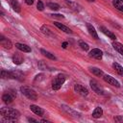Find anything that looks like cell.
I'll list each match as a JSON object with an SVG mask.
<instances>
[{
    "label": "cell",
    "mask_w": 123,
    "mask_h": 123,
    "mask_svg": "<svg viewBox=\"0 0 123 123\" xmlns=\"http://www.w3.org/2000/svg\"><path fill=\"white\" fill-rule=\"evenodd\" d=\"M0 113L2 116H11V117H15L18 118L20 116V112L12 108H2L0 110Z\"/></svg>",
    "instance_id": "1"
},
{
    "label": "cell",
    "mask_w": 123,
    "mask_h": 123,
    "mask_svg": "<svg viewBox=\"0 0 123 123\" xmlns=\"http://www.w3.org/2000/svg\"><path fill=\"white\" fill-rule=\"evenodd\" d=\"M64 81H65V76L63 74H58L52 82V88L54 90H59L63 85Z\"/></svg>",
    "instance_id": "2"
},
{
    "label": "cell",
    "mask_w": 123,
    "mask_h": 123,
    "mask_svg": "<svg viewBox=\"0 0 123 123\" xmlns=\"http://www.w3.org/2000/svg\"><path fill=\"white\" fill-rule=\"evenodd\" d=\"M20 91L22 92L23 95H25L28 99L30 100H33V101H36L37 99V95L36 93V91L34 89H32L31 87H28V86H21L20 87Z\"/></svg>",
    "instance_id": "3"
},
{
    "label": "cell",
    "mask_w": 123,
    "mask_h": 123,
    "mask_svg": "<svg viewBox=\"0 0 123 123\" xmlns=\"http://www.w3.org/2000/svg\"><path fill=\"white\" fill-rule=\"evenodd\" d=\"M16 96V93L13 90H8L2 95V100L5 104H11L13 101V98Z\"/></svg>",
    "instance_id": "4"
},
{
    "label": "cell",
    "mask_w": 123,
    "mask_h": 123,
    "mask_svg": "<svg viewBox=\"0 0 123 123\" xmlns=\"http://www.w3.org/2000/svg\"><path fill=\"white\" fill-rule=\"evenodd\" d=\"M89 85H90L91 89H92L94 92H96L97 94H101V95H103V94L105 93L103 87H102V86H101L95 80H91V81L89 82Z\"/></svg>",
    "instance_id": "5"
},
{
    "label": "cell",
    "mask_w": 123,
    "mask_h": 123,
    "mask_svg": "<svg viewBox=\"0 0 123 123\" xmlns=\"http://www.w3.org/2000/svg\"><path fill=\"white\" fill-rule=\"evenodd\" d=\"M74 90H75L76 93H78L82 96H86L88 94V89L86 86H84L82 85H79V84H76L74 86Z\"/></svg>",
    "instance_id": "6"
},
{
    "label": "cell",
    "mask_w": 123,
    "mask_h": 123,
    "mask_svg": "<svg viewBox=\"0 0 123 123\" xmlns=\"http://www.w3.org/2000/svg\"><path fill=\"white\" fill-rule=\"evenodd\" d=\"M103 79H104L105 82H107L108 84H110V85H111V86H113L115 87H119L120 86L119 82L117 80H115L113 77H111V75H104Z\"/></svg>",
    "instance_id": "7"
},
{
    "label": "cell",
    "mask_w": 123,
    "mask_h": 123,
    "mask_svg": "<svg viewBox=\"0 0 123 123\" xmlns=\"http://www.w3.org/2000/svg\"><path fill=\"white\" fill-rule=\"evenodd\" d=\"M89 57L94 58L96 60H101L103 57V52H102V50H100L98 48H94L91 51H89Z\"/></svg>",
    "instance_id": "8"
},
{
    "label": "cell",
    "mask_w": 123,
    "mask_h": 123,
    "mask_svg": "<svg viewBox=\"0 0 123 123\" xmlns=\"http://www.w3.org/2000/svg\"><path fill=\"white\" fill-rule=\"evenodd\" d=\"M11 76H12V79H16L18 81H23L24 80V74L21 71H18V70L11 71Z\"/></svg>",
    "instance_id": "9"
},
{
    "label": "cell",
    "mask_w": 123,
    "mask_h": 123,
    "mask_svg": "<svg viewBox=\"0 0 123 123\" xmlns=\"http://www.w3.org/2000/svg\"><path fill=\"white\" fill-rule=\"evenodd\" d=\"M15 47H16L18 50H20V51H22V52H24V53H29V52H31L30 46H28L27 44H24V43H19V42H17V43H15Z\"/></svg>",
    "instance_id": "10"
},
{
    "label": "cell",
    "mask_w": 123,
    "mask_h": 123,
    "mask_svg": "<svg viewBox=\"0 0 123 123\" xmlns=\"http://www.w3.org/2000/svg\"><path fill=\"white\" fill-rule=\"evenodd\" d=\"M100 31H101L103 34H105L107 37H109L110 38H111V39H113V40H114V39H116V37H115V35H114L113 33H111V31H109V30H108L106 27H104V26H101V27H100Z\"/></svg>",
    "instance_id": "11"
},
{
    "label": "cell",
    "mask_w": 123,
    "mask_h": 123,
    "mask_svg": "<svg viewBox=\"0 0 123 123\" xmlns=\"http://www.w3.org/2000/svg\"><path fill=\"white\" fill-rule=\"evenodd\" d=\"M30 109H31V111H32L34 113H36L37 115H43V113H44V111H43L40 107H38V106H37V105H31V106H30Z\"/></svg>",
    "instance_id": "12"
},
{
    "label": "cell",
    "mask_w": 123,
    "mask_h": 123,
    "mask_svg": "<svg viewBox=\"0 0 123 123\" xmlns=\"http://www.w3.org/2000/svg\"><path fill=\"white\" fill-rule=\"evenodd\" d=\"M86 28H87V31H88L89 35H90L93 38H95V39H98V38H99V37H98V35H97V33H96L95 29H94V27H93L91 24L87 23V24H86Z\"/></svg>",
    "instance_id": "13"
},
{
    "label": "cell",
    "mask_w": 123,
    "mask_h": 123,
    "mask_svg": "<svg viewBox=\"0 0 123 123\" xmlns=\"http://www.w3.org/2000/svg\"><path fill=\"white\" fill-rule=\"evenodd\" d=\"M54 24H55V26H57L60 30L63 31L64 33H66V34H72V30H71L70 28L66 27L65 25H63V24H62V23H59V22H54Z\"/></svg>",
    "instance_id": "14"
},
{
    "label": "cell",
    "mask_w": 123,
    "mask_h": 123,
    "mask_svg": "<svg viewBox=\"0 0 123 123\" xmlns=\"http://www.w3.org/2000/svg\"><path fill=\"white\" fill-rule=\"evenodd\" d=\"M23 61H24L23 57H22L20 54H18V53H15V54L12 56V62H13L14 64H21V63L23 62Z\"/></svg>",
    "instance_id": "15"
},
{
    "label": "cell",
    "mask_w": 123,
    "mask_h": 123,
    "mask_svg": "<svg viewBox=\"0 0 123 123\" xmlns=\"http://www.w3.org/2000/svg\"><path fill=\"white\" fill-rule=\"evenodd\" d=\"M10 5H11V7L12 8V10L14 12H20L21 8H20V5H19V3H18L17 0H10Z\"/></svg>",
    "instance_id": "16"
},
{
    "label": "cell",
    "mask_w": 123,
    "mask_h": 123,
    "mask_svg": "<svg viewBox=\"0 0 123 123\" xmlns=\"http://www.w3.org/2000/svg\"><path fill=\"white\" fill-rule=\"evenodd\" d=\"M103 115V110L100 107H96L94 111H92V117L94 118H100Z\"/></svg>",
    "instance_id": "17"
},
{
    "label": "cell",
    "mask_w": 123,
    "mask_h": 123,
    "mask_svg": "<svg viewBox=\"0 0 123 123\" xmlns=\"http://www.w3.org/2000/svg\"><path fill=\"white\" fill-rule=\"evenodd\" d=\"M112 47L119 53L123 56V44L120 43V42H117V41H113L112 42Z\"/></svg>",
    "instance_id": "18"
},
{
    "label": "cell",
    "mask_w": 123,
    "mask_h": 123,
    "mask_svg": "<svg viewBox=\"0 0 123 123\" xmlns=\"http://www.w3.org/2000/svg\"><path fill=\"white\" fill-rule=\"evenodd\" d=\"M112 5L118 11L123 12V0H113L112 1Z\"/></svg>",
    "instance_id": "19"
},
{
    "label": "cell",
    "mask_w": 123,
    "mask_h": 123,
    "mask_svg": "<svg viewBox=\"0 0 123 123\" xmlns=\"http://www.w3.org/2000/svg\"><path fill=\"white\" fill-rule=\"evenodd\" d=\"M1 45H2L5 49H11L12 46V43L11 42V40L5 39V38H3V37H2V38H1Z\"/></svg>",
    "instance_id": "20"
},
{
    "label": "cell",
    "mask_w": 123,
    "mask_h": 123,
    "mask_svg": "<svg viewBox=\"0 0 123 123\" xmlns=\"http://www.w3.org/2000/svg\"><path fill=\"white\" fill-rule=\"evenodd\" d=\"M89 70H90V72L92 73V74H94L95 76H103L104 75V73H103V71L100 69V68H97V67H90L89 68Z\"/></svg>",
    "instance_id": "21"
},
{
    "label": "cell",
    "mask_w": 123,
    "mask_h": 123,
    "mask_svg": "<svg viewBox=\"0 0 123 123\" xmlns=\"http://www.w3.org/2000/svg\"><path fill=\"white\" fill-rule=\"evenodd\" d=\"M112 66H113V68L115 69V71H116L119 75L123 76V67H122L119 63H117V62H113V63H112Z\"/></svg>",
    "instance_id": "22"
},
{
    "label": "cell",
    "mask_w": 123,
    "mask_h": 123,
    "mask_svg": "<svg viewBox=\"0 0 123 123\" xmlns=\"http://www.w3.org/2000/svg\"><path fill=\"white\" fill-rule=\"evenodd\" d=\"M62 109L64 111H66L67 113H69V114H72V115H73V116H75V117L79 115V113H77L76 111H74L73 110H71L70 108H68V107H66V106H64V105H62Z\"/></svg>",
    "instance_id": "23"
},
{
    "label": "cell",
    "mask_w": 123,
    "mask_h": 123,
    "mask_svg": "<svg viewBox=\"0 0 123 123\" xmlns=\"http://www.w3.org/2000/svg\"><path fill=\"white\" fill-rule=\"evenodd\" d=\"M40 52H41V54H42L44 57H46V58H48V59H50V60H56V57H55L53 54H51L50 52H48V51H46V50H44V49H40Z\"/></svg>",
    "instance_id": "24"
},
{
    "label": "cell",
    "mask_w": 123,
    "mask_h": 123,
    "mask_svg": "<svg viewBox=\"0 0 123 123\" xmlns=\"http://www.w3.org/2000/svg\"><path fill=\"white\" fill-rule=\"evenodd\" d=\"M46 6L50 9V10H53V11H58L59 9H60V6H59V4H57V3H52V2H49V3H47L46 4Z\"/></svg>",
    "instance_id": "25"
},
{
    "label": "cell",
    "mask_w": 123,
    "mask_h": 123,
    "mask_svg": "<svg viewBox=\"0 0 123 123\" xmlns=\"http://www.w3.org/2000/svg\"><path fill=\"white\" fill-rule=\"evenodd\" d=\"M40 30H41V32H42L44 35H46V36H52L51 30H50L46 25H43V26L40 28Z\"/></svg>",
    "instance_id": "26"
},
{
    "label": "cell",
    "mask_w": 123,
    "mask_h": 123,
    "mask_svg": "<svg viewBox=\"0 0 123 123\" xmlns=\"http://www.w3.org/2000/svg\"><path fill=\"white\" fill-rule=\"evenodd\" d=\"M79 46H80L83 50H85V51H87V50L89 49L88 44H87L86 42H85L84 40H79Z\"/></svg>",
    "instance_id": "27"
},
{
    "label": "cell",
    "mask_w": 123,
    "mask_h": 123,
    "mask_svg": "<svg viewBox=\"0 0 123 123\" xmlns=\"http://www.w3.org/2000/svg\"><path fill=\"white\" fill-rule=\"evenodd\" d=\"M1 78H2V79H10V78H12V76H11V71L2 70V71H1Z\"/></svg>",
    "instance_id": "28"
},
{
    "label": "cell",
    "mask_w": 123,
    "mask_h": 123,
    "mask_svg": "<svg viewBox=\"0 0 123 123\" xmlns=\"http://www.w3.org/2000/svg\"><path fill=\"white\" fill-rule=\"evenodd\" d=\"M17 118L15 117H11V116H3L2 122H16Z\"/></svg>",
    "instance_id": "29"
},
{
    "label": "cell",
    "mask_w": 123,
    "mask_h": 123,
    "mask_svg": "<svg viewBox=\"0 0 123 123\" xmlns=\"http://www.w3.org/2000/svg\"><path fill=\"white\" fill-rule=\"evenodd\" d=\"M66 3H67V4H68V5H69V6H70V7H71L73 10H75V11H79V10H80V9H79V5H77L76 3H73V2H68V1H67Z\"/></svg>",
    "instance_id": "30"
},
{
    "label": "cell",
    "mask_w": 123,
    "mask_h": 123,
    "mask_svg": "<svg viewBox=\"0 0 123 123\" xmlns=\"http://www.w3.org/2000/svg\"><path fill=\"white\" fill-rule=\"evenodd\" d=\"M37 9L38 11H43L44 5H43V3H42L41 1H38V2H37Z\"/></svg>",
    "instance_id": "31"
},
{
    "label": "cell",
    "mask_w": 123,
    "mask_h": 123,
    "mask_svg": "<svg viewBox=\"0 0 123 123\" xmlns=\"http://www.w3.org/2000/svg\"><path fill=\"white\" fill-rule=\"evenodd\" d=\"M113 120H114L115 122H123V116L117 115V116H115V117L113 118Z\"/></svg>",
    "instance_id": "32"
},
{
    "label": "cell",
    "mask_w": 123,
    "mask_h": 123,
    "mask_svg": "<svg viewBox=\"0 0 123 123\" xmlns=\"http://www.w3.org/2000/svg\"><path fill=\"white\" fill-rule=\"evenodd\" d=\"M53 17H58V18H63V15L62 14H58V13H56V14H51Z\"/></svg>",
    "instance_id": "33"
},
{
    "label": "cell",
    "mask_w": 123,
    "mask_h": 123,
    "mask_svg": "<svg viewBox=\"0 0 123 123\" xmlns=\"http://www.w3.org/2000/svg\"><path fill=\"white\" fill-rule=\"evenodd\" d=\"M25 2H26L27 5H33L34 2H35V0H25Z\"/></svg>",
    "instance_id": "34"
},
{
    "label": "cell",
    "mask_w": 123,
    "mask_h": 123,
    "mask_svg": "<svg viewBox=\"0 0 123 123\" xmlns=\"http://www.w3.org/2000/svg\"><path fill=\"white\" fill-rule=\"evenodd\" d=\"M68 46V43L66 42V41H64V42H62V47L63 48V49H65L66 47Z\"/></svg>",
    "instance_id": "35"
},
{
    "label": "cell",
    "mask_w": 123,
    "mask_h": 123,
    "mask_svg": "<svg viewBox=\"0 0 123 123\" xmlns=\"http://www.w3.org/2000/svg\"><path fill=\"white\" fill-rule=\"evenodd\" d=\"M28 121L29 122H37V119H34V118H28Z\"/></svg>",
    "instance_id": "36"
},
{
    "label": "cell",
    "mask_w": 123,
    "mask_h": 123,
    "mask_svg": "<svg viewBox=\"0 0 123 123\" xmlns=\"http://www.w3.org/2000/svg\"><path fill=\"white\" fill-rule=\"evenodd\" d=\"M87 1H90V2H93V1H95V0H87Z\"/></svg>",
    "instance_id": "37"
}]
</instances>
